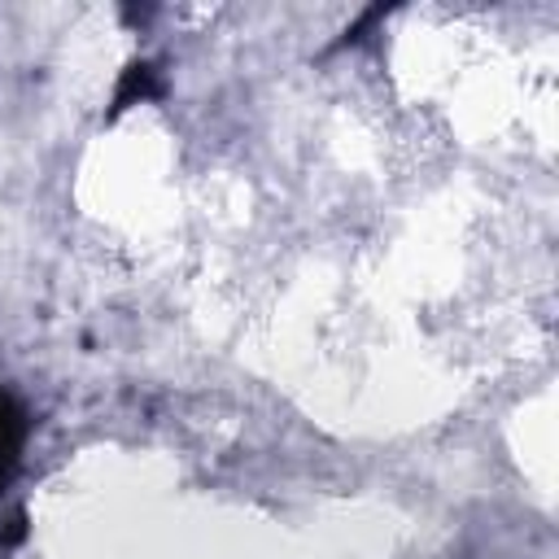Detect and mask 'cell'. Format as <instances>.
<instances>
[{
    "label": "cell",
    "instance_id": "6da1fadb",
    "mask_svg": "<svg viewBox=\"0 0 559 559\" xmlns=\"http://www.w3.org/2000/svg\"><path fill=\"white\" fill-rule=\"evenodd\" d=\"M26 437H31V415L26 406L0 389V493L13 485L17 467H22V450H26Z\"/></svg>",
    "mask_w": 559,
    "mask_h": 559
},
{
    "label": "cell",
    "instance_id": "7a4b0ae2",
    "mask_svg": "<svg viewBox=\"0 0 559 559\" xmlns=\"http://www.w3.org/2000/svg\"><path fill=\"white\" fill-rule=\"evenodd\" d=\"M162 96V74L153 61H127V70L118 74V87H114V100H109V118L127 114L131 105L140 100H157Z\"/></svg>",
    "mask_w": 559,
    "mask_h": 559
},
{
    "label": "cell",
    "instance_id": "3957f363",
    "mask_svg": "<svg viewBox=\"0 0 559 559\" xmlns=\"http://www.w3.org/2000/svg\"><path fill=\"white\" fill-rule=\"evenodd\" d=\"M22 537H26V511H13L4 520V528H0V546H17Z\"/></svg>",
    "mask_w": 559,
    "mask_h": 559
}]
</instances>
